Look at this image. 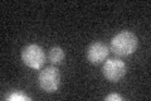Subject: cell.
I'll use <instances>...</instances> for the list:
<instances>
[{"label": "cell", "instance_id": "obj_1", "mask_svg": "<svg viewBox=\"0 0 151 101\" xmlns=\"http://www.w3.org/2000/svg\"><path fill=\"white\" fill-rule=\"evenodd\" d=\"M139 47V38L130 31H122L112 37L110 48L119 57H127L136 52Z\"/></svg>", "mask_w": 151, "mask_h": 101}, {"label": "cell", "instance_id": "obj_2", "mask_svg": "<svg viewBox=\"0 0 151 101\" xmlns=\"http://www.w3.org/2000/svg\"><path fill=\"white\" fill-rule=\"evenodd\" d=\"M38 84H39V87L45 92H55L60 86V75L58 68L54 66L43 68L38 75Z\"/></svg>", "mask_w": 151, "mask_h": 101}, {"label": "cell", "instance_id": "obj_3", "mask_svg": "<svg viewBox=\"0 0 151 101\" xmlns=\"http://www.w3.org/2000/svg\"><path fill=\"white\" fill-rule=\"evenodd\" d=\"M22 61L33 70H40L45 62V53L38 44H28L22 51Z\"/></svg>", "mask_w": 151, "mask_h": 101}, {"label": "cell", "instance_id": "obj_4", "mask_svg": "<svg viewBox=\"0 0 151 101\" xmlns=\"http://www.w3.org/2000/svg\"><path fill=\"white\" fill-rule=\"evenodd\" d=\"M127 72V67L124 61L119 58L107 60L102 67V73L105 78L110 82H119Z\"/></svg>", "mask_w": 151, "mask_h": 101}, {"label": "cell", "instance_id": "obj_5", "mask_svg": "<svg viewBox=\"0 0 151 101\" xmlns=\"http://www.w3.org/2000/svg\"><path fill=\"white\" fill-rule=\"evenodd\" d=\"M108 53H110V49H108V46L106 43L100 42V41H96L91 43L88 46L87 51H86V56H87V61L89 62L91 65H100L105 61Z\"/></svg>", "mask_w": 151, "mask_h": 101}, {"label": "cell", "instance_id": "obj_6", "mask_svg": "<svg viewBox=\"0 0 151 101\" xmlns=\"http://www.w3.org/2000/svg\"><path fill=\"white\" fill-rule=\"evenodd\" d=\"M47 58L52 65H59L64 60V51L60 47H52L48 51Z\"/></svg>", "mask_w": 151, "mask_h": 101}, {"label": "cell", "instance_id": "obj_7", "mask_svg": "<svg viewBox=\"0 0 151 101\" xmlns=\"http://www.w3.org/2000/svg\"><path fill=\"white\" fill-rule=\"evenodd\" d=\"M9 101H30L32 99L29 96H27L24 94H22L20 91H14V92L8 97Z\"/></svg>", "mask_w": 151, "mask_h": 101}, {"label": "cell", "instance_id": "obj_8", "mask_svg": "<svg viewBox=\"0 0 151 101\" xmlns=\"http://www.w3.org/2000/svg\"><path fill=\"white\" fill-rule=\"evenodd\" d=\"M105 100L106 101H122L124 97H122L121 95H119V94H110L108 96H106Z\"/></svg>", "mask_w": 151, "mask_h": 101}]
</instances>
